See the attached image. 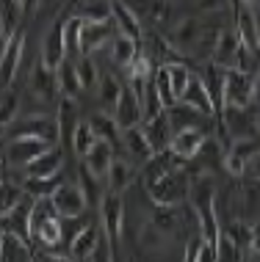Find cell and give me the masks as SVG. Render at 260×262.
<instances>
[{
    "mask_svg": "<svg viewBox=\"0 0 260 262\" xmlns=\"http://www.w3.org/2000/svg\"><path fill=\"white\" fill-rule=\"evenodd\" d=\"M114 119H116L119 130L142 124V102H138L136 91L130 86H122V94H119V100L114 105Z\"/></svg>",
    "mask_w": 260,
    "mask_h": 262,
    "instance_id": "4fadbf2b",
    "label": "cell"
},
{
    "mask_svg": "<svg viewBox=\"0 0 260 262\" xmlns=\"http://www.w3.org/2000/svg\"><path fill=\"white\" fill-rule=\"evenodd\" d=\"M17 97L14 94H6L3 100H0V130H6L14 119H17Z\"/></svg>",
    "mask_w": 260,
    "mask_h": 262,
    "instance_id": "ee69618b",
    "label": "cell"
},
{
    "mask_svg": "<svg viewBox=\"0 0 260 262\" xmlns=\"http://www.w3.org/2000/svg\"><path fill=\"white\" fill-rule=\"evenodd\" d=\"M142 130H144V136H147V141H150V146H152V155L169 149V144H172V124H169V119H166V108L161 111L158 116L142 122Z\"/></svg>",
    "mask_w": 260,
    "mask_h": 262,
    "instance_id": "2e32d148",
    "label": "cell"
},
{
    "mask_svg": "<svg viewBox=\"0 0 260 262\" xmlns=\"http://www.w3.org/2000/svg\"><path fill=\"white\" fill-rule=\"evenodd\" d=\"M100 226H103V235L108 237L111 249L116 251L119 240H122V226H125V204H122V193H108L103 196L100 202Z\"/></svg>",
    "mask_w": 260,
    "mask_h": 262,
    "instance_id": "3957f363",
    "label": "cell"
},
{
    "mask_svg": "<svg viewBox=\"0 0 260 262\" xmlns=\"http://www.w3.org/2000/svg\"><path fill=\"white\" fill-rule=\"evenodd\" d=\"M230 69H241V72L255 75L257 69H260V53H257V50H252V47H247V45H241V47H238L235 61H233V67H230Z\"/></svg>",
    "mask_w": 260,
    "mask_h": 262,
    "instance_id": "f35d334b",
    "label": "cell"
},
{
    "mask_svg": "<svg viewBox=\"0 0 260 262\" xmlns=\"http://www.w3.org/2000/svg\"><path fill=\"white\" fill-rule=\"evenodd\" d=\"M133 180H136V168H133V163H128L125 158L114 155L111 168H108V174H105V188L114 190V193H122V190H128L133 185Z\"/></svg>",
    "mask_w": 260,
    "mask_h": 262,
    "instance_id": "44dd1931",
    "label": "cell"
},
{
    "mask_svg": "<svg viewBox=\"0 0 260 262\" xmlns=\"http://www.w3.org/2000/svg\"><path fill=\"white\" fill-rule=\"evenodd\" d=\"M244 3H249V6H260V0H244Z\"/></svg>",
    "mask_w": 260,
    "mask_h": 262,
    "instance_id": "11a10c76",
    "label": "cell"
},
{
    "mask_svg": "<svg viewBox=\"0 0 260 262\" xmlns=\"http://www.w3.org/2000/svg\"><path fill=\"white\" fill-rule=\"evenodd\" d=\"M241 177H247V180H252V182H260V152L255 155V158L247 160V166H244V174H241Z\"/></svg>",
    "mask_w": 260,
    "mask_h": 262,
    "instance_id": "bcb514c9",
    "label": "cell"
},
{
    "mask_svg": "<svg viewBox=\"0 0 260 262\" xmlns=\"http://www.w3.org/2000/svg\"><path fill=\"white\" fill-rule=\"evenodd\" d=\"M6 138H17V136H33V138H45L50 144H58V122L55 116H23L14 119V122L6 127Z\"/></svg>",
    "mask_w": 260,
    "mask_h": 262,
    "instance_id": "7a4b0ae2",
    "label": "cell"
},
{
    "mask_svg": "<svg viewBox=\"0 0 260 262\" xmlns=\"http://www.w3.org/2000/svg\"><path fill=\"white\" fill-rule=\"evenodd\" d=\"M111 19H114V25H116L119 33H125V36L142 41V36H144L142 17H138V14L133 11L125 0H111Z\"/></svg>",
    "mask_w": 260,
    "mask_h": 262,
    "instance_id": "5bb4252c",
    "label": "cell"
},
{
    "mask_svg": "<svg viewBox=\"0 0 260 262\" xmlns=\"http://www.w3.org/2000/svg\"><path fill=\"white\" fill-rule=\"evenodd\" d=\"M216 254H219V259H241L244 257V251L238 249V243L227 235V232H219V240H216Z\"/></svg>",
    "mask_w": 260,
    "mask_h": 262,
    "instance_id": "b9f144b4",
    "label": "cell"
},
{
    "mask_svg": "<svg viewBox=\"0 0 260 262\" xmlns=\"http://www.w3.org/2000/svg\"><path fill=\"white\" fill-rule=\"evenodd\" d=\"M31 251H28V240L17 237V235H6L3 240V259H28Z\"/></svg>",
    "mask_w": 260,
    "mask_h": 262,
    "instance_id": "ab89813d",
    "label": "cell"
},
{
    "mask_svg": "<svg viewBox=\"0 0 260 262\" xmlns=\"http://www.w3.org/2000/svg\"><path fill=\"white\" fill-rule=\"evenodd\" d=\"M252 86H255V75L241 72V69H227V77H224V105L249 108L252 105Z\"/></svg>",
    "mask_w": 260,
    "mask_h": 262,
    "instance_id": "52a82bcc",
    "label": "cell"
},
{
    "mask_svg": "<svg viewBox=\"0 0 260 262\" xmlns=\"http://www.w3.org/2000/svg\"><path fill=\"white\" fill-rule=\"evenodd\" d=\"M89 124L100 141H108L111 146H122V130H119L116 119L111 116V113H94V116L89 119Z\"/></svg>",
    "mask_w": 260,
    "mask_h": 262,
    "instance_id": "83f0119b",
    "label": "cell"
},
{
    "mask_svg": "<svg viewBox=\"0 0 260 262\" xmlns=\"http://www.w3.org/2000/svg\"><path fill=\"white\" fill-rule=\"evenodd\" d=\"M9 36H11V33H9V31H6V25H3V19H0V50H3V45H6V41H9Z\"/></svg>",
    "mask_w": 260,
    "mask_h": 262,
    "instance_id": "f907efd6",
    "label": "cell"
},
{
    "mask_svg": "<svg viewBox=\"0 0 260 262\" xmlns=\"http://www.w3.org/2000/svg\"><path fill=\"white\" fill-rule=\"evenodd\" d=\"M138 102H142V122H147V119H152V116H158V113L164 111V100H161V94H158L155 80H152V77L144 83L142 94H138Z\"/></svg>",
    "mask_w": 260,
    "mask_h": 262,
    "instance_id": "f546056e",
    "label": "cell"
},
{
    "mask_svg": "<svg viewBox=\"0 0 260 262\" xmlns=\"http://www.w3.org/2000/svg\"><path fill=\"white\" fill-rule=\"evenodd\" d=\"M222 232H227V235L238 243V249H241V251L249 249V240H252V226H249V224H244V221H230Z\"/></svg>",
    "mask_w": 260,
    "mask_h": 262,
    "instance_id": "60d3db41",
    "label": "cell"
},
{
    "mask_svg": "<svg viewBox=\"0 0 260 262\" xmlns=\"http://www.w3.org/2000/svg\"><path fill=\"white\" fill-rule=\"evenodd\" d=\"M28 89L33 91V97H39V100H53L55 94H58V80H55V69H50L47 63H36V67L31 69V77H28Z\"/></svg>",
    "mask_w": 260,
    "mask_h": 262,
    "instance_id": "e0dca14e",
    "label": "cell"
},
{
    "mask_svg": "<svg viewBox=\"0 0 260 262\" xmlns=\"http://www.w3.org/2000/svg\"><path fill=\"white\" fill-rule=\"evenodd\" d=\"M199 33H202V23L194 17H188V19H183V23H177V28H174L172 45L180 50V55H191L196 41H199Z\"/></svg>",
    "mask_w": 260,
    "mask_h": 262,
    "instance_id": "cb8c5ba5",
    "label": "cell"
},
{
    "mask_svg": "<svg viewBox=\"0 0 260 262\" xmlns=\"http://www.w3.org/2000/svg\"><path fill=\"white\" fill-rule=\"evenodd\" d=\"M81 28L83 19L75 14V17L64 19V47H67V58H78L81 55Z\"/></svg>",
    "mask_w": 260,
    "mask_h": 262,
    "instance_id": "d6a6232c",
    "label": "cell"
},
{
    "mask_svg": "<svg viewBox=\"0 0 260 262\" xmlns=\"http://www.w3.org/2000/svg\"><path fill=\"white\" fill-rule=\"evenodd\" d=\"M100 235H103V226L86 224L78 235L72 237V243H69V257L72 259H89V254L94 249V243L100 240Z\"/></svg>",
    "mask_w": 260,
    "mask_h": 262,
    "instance_id": "d4e9b609",
    "label": "cell"
},
{
    "mask_svg": "<svg viewBox=\"0 0 260 262\" xmlns=\"http://www.w3.org/2000/svg\"><path fill=\"white\" fill-rule=\"evenodd\" d=\"M78 17L83 23H103V19L111 17V3L108 0H89V3H81Z\"/></svg>",
    "mask_w": 260,
    "mask_h": 262,
    "instance_id": "74e56055",
    "label": "cell"
},
{
    "mask_svg": "<svg viewBox=\"0 0 260 262\" xmlns=\"http://www.w3.org/2000/svg\"><path fill=\"white\" fill-rule=\"evenodd\" d=\"M208 136H210L208 127H186V130L172 133L169 149L177 155V158H183V160H194L196 152L202 149V144L208 141Z\"/></svg>",
    "mask_w": 260,
    "mask_h": 262,
    "instance_id": "30bf717a",
    "label": "cell"
},
{
    "mask_svg": "<svg viewBox=\"0 0 260 262\" xmlns=\"http://www.w3.org/2000/svg\"><path fill=\"white\" fill-rule=\"evenodd\" d=\"M166 119L172 124V133H177V130H186V127H208L210 130V119L213 116H205V113H199L196 108L177 100L174 105L166 108Z\"/></svg>",
    "mask_w": 260,
    "mask_h": 262,
    "instance_id": "7c38bea8",
    "label": "cell"
},
{
    "mask_svg": "<svg viewBox=\"0 0 260 262\" xmlns=\"http://www.w3.org/2000/svg\"><path fill=\"white\" fill-rule=\"evenodd\" d=\"M72 149H75V155L78 158H83L91 146L97 144V136H94V130H91V124L89 122H78V127H75V133H72Z\"/></svg>",
    "mask_w": 260,
    "mask_h": 262,
    "instance_id": "e575fe53",
    "label": "cell"
},
{
    "mask_svg": "<svg viewBox=\"0 0 260 262\" xmlns=\"http://www.w3.org/2000/svg\"><path fill=\"white\" fill-rule=\"evenodd\" d=\"M23 171H25V180L28 177H50V174L64 171V155H61L58 144H53L50 149L36 155L33 160H28L23 166Z\"/></svg>",
    "mask_w": 260,
    "mask_h": 262,
    "instance_id": "9a60e30c",
    "label": "cell"
},
{
    "mask_svg": "<svg viewBox=\"0 0 260 262\" xmlns=\"http://www.w3.org/2000/svg\"><path fill=\"white\" fill-rule=\"evenodd\" d=\"M67 58V47H64V19H55L53 28L47 31V36L42 39V63H47L50 69H55L61 61Z\"/></svg>",
    "mask_w": 260,
    "mask_h": 262,
    "instance_id": "8fae6325",
    "label": "cell"
},
{
    "mask_svg": "<svg viewBox=\"0 0 260 262\" xmlns=\"http://www.w3.org/2000/svg\"><path fill=\"white\" fill-rule=\"evenodd\" d=\"M83 215H86V212H83ZM83 215H69V218H61V243H72V237L78 235V232L83 229V226H86L89 221Z\"/></svg>",
    "mask_w": 260,
    "mask_h": 262,
    "instance_id": "7bdbcfd3",
    "label": "cell"
},
{
    "mask_svg": "<svg viewBox=\"0 0 260 262\" xmlns=\"http://www.w3.org/2000/svg\"><path fill=\"white\" fill-rule=\"evenodd\" d=\"M202 246H205V237H202V232H194L191 237H188V243H186V257L188 262H199V254H202Z\"/></svg>",
    "mask_w": 260,
    "mask_h": 262,
    "instance_id": "f6af8a7d",
    "label": "cell"
},
{
    "mask_svg": "<svg viewBox=\"0 0 260 262\" xmlns=\"http://www.w3.org/2000/svg\"><path fill=\"white\" fill-rule=\"evenodd\" d=\"M23 193H25V188L19 185V182H14V180H0V215H6L14 204H17L19 199H23Z\"/></svg>",
    "mask_w": 260,
    "mask_h": 262,
    "instance_id": "d590c367",
    "label": "cell"
},
{
    "mask_svg": "<svg viewBox=\"0 0 260 262\" xmlns=\"http://www.w3.org/2000/svg\"><path fill=\"white\" fill-rule=\"evenodd\" d=\"M75 69H78L81 86L83 89H94L97 80H100V69H97V61L91 55H78L75 58Z\"/></svg>",
    "mask_w": 260,
    "mask_h": 262,
    "instance_id": "8d00e7d4",
    "label": "cell"
},
{
    "mask_svg": "<svg viewBox=\"0 0 260 262\" xmlns=\"http://www.w3.org/2000/svg\"><path fill=\"white\" fill-rule=\"evenodd\" d=\"M3 144H6V136H3V130H0V149H3Z\"/></svg>",
    "mask_w": 260,
    "mask_h": 262,
    "instance_id": "db71d44e",
    "label": "cell"
},
{
    "mask_svg": "<svg viewBox=\"0 0 260 262\" xmlns=\"http://www.w3.org/2000/svg\"><path fill=\"white\" fill-rule=\"evenodd\" d=\"M78 177H81V190H83V196H86V202H89V207H94V204H100L103 202V196H105V190L100 188V177L97 174H91L86 166H81V171H78Z\"/></svg>",
    "mask_w": 260,
    "mask_h": 262,
    "instance_id": "1f68e13d",
    "label": "cell"
},
{
    "mask_svg": "<svg viewBox=\"0 0 260 262\" xmlns=\"http://www.w3.org/2000/svg\"><path fill=\"white\" fill-rule=\"evenodd\" d=\"M116 25L114 19H103V23H83L81 28V55H94L105 50L111 45V39L116 36Z\"/></svg>",
    "mask_w": 260,
    "mask_h": 262,
    "instance_id": "ba28073f",
    "label": "cell"
},
{
    "mask_svg": "<svg viewBox=\"0 0 260 262\" xmlns=\"http://www.w3.org/2000/svg\"><path fill=\"white\" fill-rule=\"evenodd\" d=\"M238 47H241V39H238L235 28H222L219 39H216V47H213V58H210V61H216L219 67L230 69V67H233V61H235Z\"/></svg>",
    "mask_w": 260,
    "mask_h": 262,
    "instance_id": "603a6c76",
    "label": "cell"
},
{
    "mask_svg": "<svg viewBox=\"0 0 260 262\" xmlns=\"http://www.w3.org/2000/svg\"><path fill=\"white\" fill-rule=\"evenodd\" d=\"M6 177V158H0V180Z\"/></svg>",
    "mask_w": 260,
    "mask_h": 262,
    "instance_id": "816d5d0a",
    "label": "cell"
},
{
    "mask_svg": "<svg viewBox=\"0 0 260 262\" xmlns=\"http://www.w3.org/2000/svg\"><path fill=\"white\" fill-rule=\"evenodd\" d=\"M55 122H58V141H72V133L78 127V105L72 97H61Z\"/></svg>",
    "mask_w": 260,
    "mask_h": 262,
    "instance_id": "484cf974",
    "label": "cell"
},
{
    "mask_svg": "<svg viewBox=\"0 0 260 262\" xmlns=\"http://www.w3.org/2000/svg\"><path fill=\"white\" fill-rule=\"evenodd\" d=\"M53 204H55V210H58L61 218L83 215L89 207V202H86V196H83L78 182H61V185L53 190Z\"/></svg>",
    "mask_w": 260,
    "mask_h": 262,
    "instance_id": "9c48e42d",
    "label": "cell"
},
{
    "mask_svg": "<svg viewBox=\"0 0 260 262\" xmlns=\"http://www.w3.org/2000/svg\"><path fill=\"white\" fill-rule=\"evenodd\" d=\"M255 116H257V133H260V108H257V113H255Z\"/></svg>",
    "mask_w": 260,
    "mask_h": 262,
    "instance_id": "9f6ffc18",
    "label": "cell"
},
{
    "mask_svg": "<svg viewBox=\"0 0 260 262\" xmlns=\"http://www.w3.org/2000/svg\"><path fill=\"white\" fill-rule=\"evenodd\" d=\"M122 149L128 152V158H133L136 163H147L152 158V146L150 141H147L142 124L136 127H125L122 130Z\"/></svg>",
    "mask_w": 260,
    "mask_h": 262,
    "instance_id": "d6986e66",
    "label": "cell"
},
{
    "mask_svg": "<svg viewBox=\"0 0 260 262\" xmlns=\"http://www.w3.org/2000/svg\"><path fill=\"white\" fill-rule=\"evenodd\" d=\"M180 102L191 105V108L205 113V116H216L213 100H210V94H208V86H205V80H202V75H191V80H188L186 91H183Z\"/></svg>",
    "mask_w": 260,
    "mask_h": 262,
    "instance_id": "ac0fdd59",
    "label": "cell"
},
{
    "mask_svg": "<svg viewBox=\"0 0 260 262\" xmlns=\"http://www.w3.org/2000/svg\"><path fill=\"white\" fill-rule=\"evenodd\" d=\"M249 249L260 254V221L257 224H252V240H249Z\"/></svg>",
    "mask_w": 260,
    "mask_h": 262,
    "instance_id": "7dc6e473",
    "label": "cell"
},
{
    "mask_svg": "<svg viewBox=\"0 0 260 262\" xmlns=\"http://www.w3.org/2000/svg\"><path fill=\"white\" fill-rule=\"evenodd\" d=\"M3 240H6V232L0 229V259H3Z\"/></svg>",
    "mask_w": 260,
    "mask_h": 262,
    "instance_id": "f5cc1de1",
    "label": "cell"
},
{
    "mask_svg": "<svg viewBox=\"0 0 260 262\" xmlns=\"http://www.w3.org/2000/svg\"><path fill=\"white\" fill-rule=\"evenodd\" d=\"M224 77H227V69L219 67L216 61H205V69H202V80L208 86V94L213 100L216 116L224 111Z\"/></svg>",
    "mask_w": 260,
    "mask_h": 262,
    "instance_id": "ffe728a7",
    "label": "cell"
},
{
    "mask_svg": "<svg viewBox=\"0 0 260 262\" xmlns=\"http://www.w3.org/2000/svg\"><path fill=\"white\" fill-rule=\"evenodd\" d=\"M97 94H100V102L105 108L114 111L119 94H122V83H119L111 72H105V75H100V80H97Z\"/></svg>",
    "mask_w": 260,
    "mask_h": 262,
    "instance_id": "836d02e7",
    "label": "cell"
},
{
    "mask_svg": "<svg viewBox=\"0 0 260 262\" xmlns=\"http://www.w3.org/2000/svg\"><path fill=\"white\" fill-rule=\"evenodd\" d=\"M64 182V174H50V177H28V180L23 182L25 193H31L33 199L36 196H53V190Z\"/></svg>",
    "mask_w": 260,
    "mask_h": 262,
    "instance_id": "4dcf8cb0",
    "label": "cell"
},
{
    "mask_svg": "<svg viewBox=\"0 0 260 262\" xmlns=\"http://www.w3.org/2000/svg\"><path fill=\"white\" fill-rule=\"evenodd\" d=\"M31 207H33V196L23 193V199L14 204L6 215H0V229L6 235H17L31 243Z\"/></svg>",
    "mask_w": 260,
    "mask_h": 262,
    "instance_id": "8992f818",
    "label": "cell"
},
{
    "mask_svg": "<svg viewBox=\"0 0 260 262\" xmlns=\"http://www.w3.org/2000/svg\"><path fill=\"white\" fill-rule=\"evenodd\" d=\"M50 141L45 138H33V136H17V138H9V144L3 146V155H6V166L11 168H23L28 160H33L36 155L50 149Z\"/></svg>",
    "mask_w": 260,
    "mask_h": 262,
    "instance_id": "277c9868",
    "label": "cell"
},
{
    "mask_svg": "<svg viewBox=\"0 0 260 262\" xmlns=\"http://www.w3.org/2000/svg\"><path fill=\"white\" fill-rule=\"evenodd\" d=\"M224 3H227V0H199V6L205 11H216V9H222Z\"/></svg>",
    "mask_w": 260,
    "mask_h": 262,
    "instance_id": "c3c4849f",
    "label": "cell"
},
{
    "mask_svg": "<svg viewBox=\"0 0 260 262\" xmlns=\"http://www.w3.org/2000/svg\"><path fill=\"white\" fill-rule=\"evenodd\" d=\"M55 80H58V91L64 97H78L81 94V77H78V69H75V58H64L55 67Z\"/></svg>",
    "mask_w": 260,
    "mask_h": 262,
    "instance_id": "4316f807",
    "label": "cell"
},
{
    "mask_svg": "<svg viewBox=\"0 0 260 262\" xmlns=\"http://www.w3.org/2000/svg\"><path fill=\"white\" fill-rule=\"evenodd\" d=\"M114 146L108 144V141H100L97 138V144L91 146V149L83 155V166L89 168L91 174H97L100 180H105V174H108V168H111V160H114Z\"/></svg>",
    "mask_w": 260,
    "mask_h": 262,
    "instance_id": "7402d4cb",
    "label": "cell"
},
{
    "mask_svg": "<svg viewBox=\"0 0 260 262\" xmlns=\"http://www.w3.org/2000/svg\"><path fill=\"white\" fill-rule=\"evenodd\" d=\"M147 193L155 204L164 207H180L183 202H188V190H191V177L186 174V168H174V171L158 177L155 182H147Z\"/></svg>",
    "mask_w": 260,
    "mask_h": 262,
    "instance_id": "6da1fadb",
    "label": "cell"
},
{
    "mask_svg": "<svg viewBox=\"0 0 260 262\" xmlns=\"http://www.w3.org/2000/svg\"><path fill=\"white\" fill-rule=\"evenodd\" d=\"M138 47H142L138 39H130V36H125V33H116V36L111 39V61H114L116 67L128 69L133 63V58H136Z\"/></svg>",
    "mask_w": 260,
    "mask_h": 262,
    "instance_id": "f1b7e54d",
    "label": "cell"
},
{
    "mask_svg": "<svg viewBox=\"0 0 260 262\" xmlns=\"http://www.w3.org/2000/svg\"><path fill=\"white\" fill-rule=\"evenodd\" d=\"M23 55H25V33L17 28L0 50V86L9 89L14 83L19 67H23Z\"/></svg>",
    "mask_w": 260,
    "mask_h": 262,
    "instance_id": "5b68a950",
    "label": "cell"
},
{
    "mask_svg": "<svg viewBox=\"0 0 260 262\" xmlns=\"http://www.w3.org/2000/svg\"><path fill=\"white\" fill-rule=\"evenodd\" d=\"M252 102L260 108V69L255 72V86H252Z\"/></svg>",
    "mask_w": 260,
    "mask_h": 262,
    "instance_id": "681fc988",
    "label": "cell"
}]
</instances>
